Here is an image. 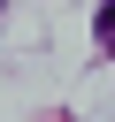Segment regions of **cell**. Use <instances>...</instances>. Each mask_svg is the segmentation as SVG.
Wrapping results in <instances>:
<instances>
[{"instance_id":"6da1fadb","label":"cell","mask_w":115,"mask_h":122,"mask_svg":"<svg viewBox=\"0 0 115 122\" xmlns=\"http://www.w3.org/2000/svg\"><path fill=\"white\" fill-rule=\"evenodd\" d=\"M92 38H100V46H115V0H107V8L92 15Z\"/></svg>"}]
</instances>
